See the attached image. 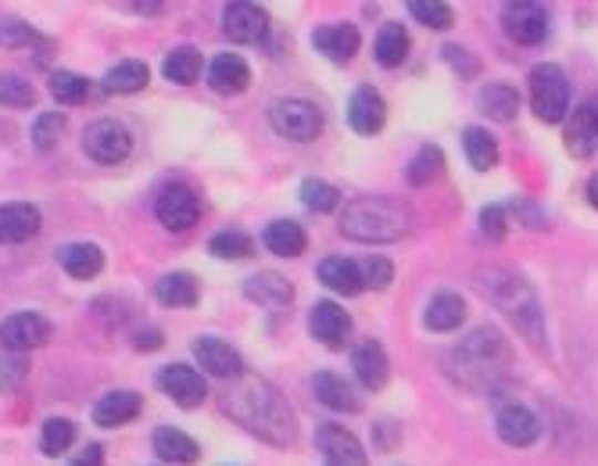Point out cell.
<instances>
[{"label":"cell","instance_id":"26","mask_svg":"<svg viewBox=\"0 0 598 466\" xmlns=\"http://www.w3.org/2000/svg\"><path fill=\"white\" fill-rule=\"evenodd\" d=\"M155 298L165 309H194L197 298H202V283L187 269H173L155 283Z\"/></svg>","mask_w":598,"mask_h":466},{"label":"cell","instance_id":"28","mask_svg":"<svg viewBox=\"0 0 598 466\" xmlns=\"http://www.w3.org/2000/svg\"><path fill=\"white\" fill-rule=\"evenodd\" d=\"M319 280H323L330 291L344 294V298L359 294V291H362L359 259H344V255H327V259L319 262Z\"/></svg>","mask_w":598,"mask_h":466},{"label":"cell","instance_id":"33","mask_svg":"<svg viewBox=\"0 0 598 466\" xmlns=\"http://www.w3.org/2000/svg\"><path fill=\"white\" fill-rule=\"evenodd\" d=\"M155 453L165 459V463H197L202 459V445H197L187 431H179V427H158L155 431Z\"/></svg>","mask_w":598,"mask_h":466},{"label":"cell","instance_id":"35","mask_svg":"<svg viewBox=\"0 0 598 466\" xmlns=\"http://www.w3.org/2000/svg\"><path fill=\"white\" fill-rule=\"evenodd\" d=\"M202 69H205V58L197 48H176L165 54V80L168 83H179V86H190L202 80Z\"/></svg>","mask_w":598,"mask_h":466},{"label":"cell","instance_id":"22","mask_svg":"<svg viewBox=\"0 0 598 466\" xmlns=\"http://www.w3.org/2000/svg\"><path fill=\"white\" fill-rule=\"evenodd\" d=\"M351 370H355V377L370 387V391H380L391 377V363H388V352H383L380 341H359L355 352H351Z\"/></svg>","mask_w":598,"mask_h":466},{"label":"cell","instance_id":"53","mask_svg":"<svg viewBox=\"0 0 598 466\" xmlns=\"http://www.w3.org/2000/svg\"><path fill=\"white\" fill-rule=\"evenodd\" d=\"M588 201L598 208V176H591V184H588Z\"/></svg>","mask_w":598,"mask_h":466},{"label":"cell","instance_id":"18","mask_svg":"<svg viewBox=\"0 0 598 466\" xmlns=\"http://www.w3.org/2000/svg\"><path fill=\"white\" fill-rule=\"evenodd\" d=\"M309 334L327 349H341L351 338V315L337 302H319L309 312Z\"/></svg>","mask_w":598,"mask_h":466},{"label":"cell","instance_id":"34","mask_svg":"<svg viewBox=\"0 0 598 466\" xmlns=\"http://www.w3.org/2000/svg\"><path fill=\"white\" fill-rule=\"evenodd\" d=\"M477 108H481V115L491 118V123H513L516 112H519L516 86H509V83H487L481 90V97H477Z\"/></svg>","mask_w":598,"mask_h":466},{"label":"cell","instance_id":"43","mask_svg":"<svg viewBox=\"0 0 598 466\" xmlns=\"http://www.w3.org/2000/svg\"><path fill=\"white\" fill-rule=\"evenodd\" d=\"M0 104H4V108H33L37 104L33 83L14 76V72H0Z\"/></svg>","mask_w":598,"mask_h":466},{"label":"cell","instance_id":"38","mask_svg":"<svg viewBox=\"0 0 598 466\" xmlns=\"http://www.w3.org/2000/svg\"><path fill=\"white\" fill-rule=\"evenodd\" d=\"M208 251L216 255V259H226V262L251 259V255H255V240L244 230H219L216 237L208 240Z\"/></svg>","mask_w":598,"mask_h":466},{"label":"cell","instance_id":"1","mask_svg":"<svg viewBox=\"0 0 598 466\" xmlns=\"http://www.w3.org/2000/svg\"><path fill=\"white\" fill-rule=\"evenodd\" d=\"M444 377L470 395H498L513 381V349L495 327H477L444 352Z\"/></svg>","mask_w":598,"mask_h":466},{"label":"cell","instance_id":"23","mask_svg":"<svg viewBox=\"0 0 598 466\" xmlns=\"http://www.w3.org/2000/svg\"><path fill=\"white\" fill-rule=\"evenodd\" d=\"M244 294L262 309H287L295 302V283L280 273H255L244 280Z\"/></svg>","mask_w":598,"mask_h":466},{"label":"cell","instance_id":"11","mask_svg":"<svg viewBox=\"0 0 598 466\" xmlns=\"http://www.w3.org/2000/svg\"><path fill=\"white\" fill-rule=\"evenodd\" d=\"M316 448H319V456H323V466H370L359 438L351 431H344L341 424H319Z\"/></svg>","mask_w":598,"mask_h":466},{"label":"cell","instance_id":"44","mask_svg":"<svg viewBox=\"0 0 598 466\" xmlns=\"http://www.w3.org/2000/svg\"><path fill=\"white\" fill-rule=\"evenodd\" d=\"M409 11H412V19L423 22L426 29H448L455 22L452 8L441 4V0H409Z\"/></svg>","mask_w":598,"mask_h":466},{"label":"cell","instance_id":"3","mask_svg":"<svg viewBox=\"0 0 598 466\" xmlns=\"http://www.w3.org/2000/svg\"><path fill=\"white\" fill-rule=\"evenodd\" d=\"M477 283L487 291L491 306H495L505 320L516 327V334L524 338L530 349H545L548 344V327H545V309L538 302V291L530 288V280L516 269L491 266L477 277Z\"/></svg>","mask_w":598,"mask_h":466},{"label":"cell","instance_id":"37","mask_svg":"<svg viewBox=\"0 0 598 466\" xmlns=\"http://www.w3.org/2000/svg\"><path fill=\"white\" fill-rule=\"evenodd\" d=\"M43 43H48V40H43L29 22L0 19V48H4V51H37V48H43Z\"/></svg>","mask_w":598,"mask_h":466},{"label":"cell","instance_id":"7","mask_svg":"<svg viewBox=\"0 0 598 466\" xmlns=\"http://www.w3.org/2000/svg\"><path fill=\"white\" fill-rule=\"evenodd\" d=\"M502 29L505 37L519 48H538L551 29V14L545 4H534V0H516V4L502 8Z\"/></svg>","mask_w":598,"mask_h":466},{"label":"cell","instance_id":"48","mask_svg":"<svg viewBox=\"0 0 598 466\" xmlns=\"http://www.w3.org/2000/svg\"><path fill=\"white\" fill-rule=\"evenodd\" d=\"M481 230H484L487 240H495V245L505 237V208H502V205L481 208Z\"/></svg>","mask_w":598,"mask_h":466},{"label":"cell","instance_id":"51","mask_svg":"<svg viewBox=\"0 0 598 466\" xmlns=\"http://www.w3.org/2000/svg\"><path fill=\"white\" fill-rule=\"evenodd\" d=\"M72 466H104V448L97 442H90L83 453L72 459Z\"/></svg>","mask_w":598,"mask_h":466},{"label":"cell","instance_id":"50","mask_svg":"<svg viewBox=\"0 0 598 466\" xmlns=\"http://www.w3.org/2000/svg\"><path fill=\"white\" fill-rule=\"evenodd\" d=\"M133 344H136V349H144V352L162 349V330H158V327H144V330H136V334H133Z\"/></svg>","mask_w":598,"mask_h":466},{"label":"cell","instance_id":"16","mask_svg":"<svg viewBox=\"0 0 598 466\" xmlns=\"http://www.w3.org/2000/svg\"><path fill=\"white\" fill-rule=\"evenodd\" d=\"M359 43H362V37L351 22H330V25H319L312 33V48L323 58H330L333 65L351 62V58L359 54Z\"/></svg>","mask_w":598,"mask_h":466},{"label":"cell","instance_id":"15","mask_svg":"<svg viewBox=\"0 0 598 466\" xmlns=\"http://www.w3.org/2000/svg\"><path fill=\"white\" fill-rule=\"evenodd\" d=\"M190 349H194V355H197V363H202V370L212 373V377L234 381V377H240V373H244L240 352H237L229 341H223V338H197Z\"/></svg>","mask_w":598,"mask_h":466},{"label":"cell","instance_id":"47","mask_svg":"<svg viewBox=\"0 0 598 466\" xmlns=\"http://www.w3.org/2000/svg\"><path fill=\"white\" fill-rule=\"evenodd\" d=\"M25 373H29V359L25 355H19V352L4 355V359H0V391L11 395V391L25 381Z\"/></svg>","mask_w":598,"mask_h":466},{"label":"cell","instance_id":"2","mask_svg":"<svg viewBox=\"0 0 598 466\" xmlns=\"http://www.w3.org/2000/svg\"><path fill=\"white\" fill-rule=\"evenodd\" d=\"M223 413L269 445H290L298 434V420L287 398L269 381L251 377V373H240V377L226 384Z\"/></svg>","mask_w":598,"mask_h":466},{"label":"cell","instance_id":"20","mask_svg":"<svg viewBox=\"0 0 598 466\" xmlns=\"http://www.w3.org/2000/svg\"><path fill=\"white\" fill-rule=\"evenodd\" d=\"M205 80H208L212 90H216V94L234 97V94H244V90H248L251 69H248V62H244L240 54H216V58H212V65L205 69Z\"/></svg>","mask_w":598,"mask_h":466},{"label":"cell","instance_id":"32","mask_svg":"<svg viewBox=\"0 0 598 466\" xmlns=\"http://www.w3.org/2000/svg\"><path fill=\"white\" fill-rule=\"evenodd\" d=\"M409 48H412V40H409V29L402 22H383L380 33L373 37V58L383 69L402 65L409 58Z\"/></svg>","mask_w":598,"mask_h":466},{"label":"cell","instance_id":"41","mask_svg":"<svg viewBox=\"0 0 598 466\" xmlns=\"http://www.w3.org/2000/svg\"><path fill=\"white\" fill-rule=\"evenodd\" d=\"M444 173V155H441V147H420V155L409 162V184L412 187H426L431 179H437Z\"/></svg>","mask_w":598,"mask_h":466},{"label":"cell","instance_id":"27","mask_svg":"<svg viewBox=\"0 0 598 466\" xmlns=\"http://www.w3.org/2000/svg\"><path fill=\"white\" fill-rule=\"evenodd\" d=\"M423 323H426V330H434V334L458 330L466 323V302L455 291H437L431 298V306H426V312H423Z\"/></svg>","mask_w":598,"mask_h":466},{"label":"cell","instance_id":"17","mask_svg":"<svg viewBox=\"0 0 598 466\" xmlns=\"http://www.w3.org/2000/svg\"><path fill=\"white\" fill-rule=\"evenodd\" d=\"M495 431H498V438L505 445L530 448L534 442H538L542 424H538V416L527 410V405H502L498 416H495Z\"/></svg>","mask_w":598,"mask_h":466},{"label":"cell","instance_id":"29","mask_svg":"<svg viewBox=\"0 0 598 466\" xmlns=\"http://www.w3.org/2000/svg\"><path fill=\"white\" fill-rule=\"evenodd\" d=\"M262 240L272 255H280V259H298V255L309 248V234H305L298 219H272Z\"/></svg>","mask_w":598,"mask_h":466},{"label":"cell","instance_id":"36","mask_svg":"<svg viewBox=\"0 0 598 466\" xmlns=\"http://www.w3.org/2000/svg\"><path fill=\"white\" fill-rule=\"evenodd\" d=\"M463 147H466L470 165H473L477 173H487V169H495V165H498V141L491 137L487 130L470 126V130L463 133Z\"/></svg>","mask_w":598,"mask_h":466},{"label":"cell","instance_id":"14","mask_svg":"<svg viewBox=\"0 0 598 466\" xmlns=\"http://www.w3.org/2000/svg\"><path fill=\"white\" fill-rule=\"evenodd\" d=\"M269 29V14L248 4V0H234V4L223 8V33L234 43H258Z\"/></svg>","mask_w":598,"mask_h":466},{"label":"cell","instance_id":"4","mask_svg":"<svg viewBox=\"0 0 598 466\" xmlns=\"http://www.w3.org/2000/svg\"><path fill=\"white\" fill-rule=\"evenodd\" d=\"M341 234L359 245H394L412 234V208L388 194H362L344 205Z\"/></svg>","mask_w":598,"mask_h":466},{"label":"cell","instance_id":"52","mask_svg":"<svg viewBox=\"0 0 598 466\" xmlns=\"http://www.w3.org/2000/svg\"><path fill=\"white\" fill-rule=\"evenodd\" d=\"M538 213V205H527V201H516V216L519 219H527V222H534V227H548V219L545 216H534Z\"/></svg>","mask_w":598,"mask_h":466},{"label":"cell","instance_id":"21","mask_svg":"<svg viewBox=\"0 0 598 466\" xmlns=\"http://www.w3.org/2000/svg\"><path fill=\"white\" fill-rule=\"evenodd\" d=\"M312 395L319 405H327V410H333V413H359L362 410L359 391L351 387L341 373H330V370H319L312 377Z\"/></svg>","mask_w":598,"mask_h":466},{"label":"cell","instance_id":"5","mask_svg":"<svg viewBox=\"0 0 598 466\" xmlns=\"http://www.w3.org/2000/svg\"><path fill=\"white\" fill-rule=\"evenodd\" d=\"M530 108L542 123L556 126L570 112V80L559 65H534L530 69Z\"/></svg>","mask_w":598,"mask_h":466},{"label":"cell","instance_id":"40","mask_svg":"<svg viewBox=\"0 0 598 466\" xmlns=\"http://www.w3.org/2000/svg\"><path fill=\"white\" fill-rule=\"evenodd\" d=\"M51 94L61 104H83V101H94V83L75 76V72H54V76H51Z\"/></svg>","mask_w":598,"mask_h":466},{"label":"cell","instance_id":"39","mask_svg":"<svg viewBox=\"0 0 598 466\" xmlns=\"http://www.w3.org/2000/svg\"><path fill=\"white\" fill-rule=\"evenodd\" d=\"M72 442H75V424L65 416L48 420L43 431H40V453L43 456H65L72 448Z\"/></svg>","mask_w":598,"mask_h":466},{"label":"cell","instance_id":"12","mask_svg":"<svg viewBox=\"0 0 598 466\" xmlns=\"http://www.w3.org/2000/svg\"><path fill=\"white\" fill-rule=\"evenodd\" d=\"M388 123V104H383L377 86H355V94L348 97V126L359 137H377Z\"/></svg>","mask_w":598,"mask_h":466},{"label":"cell","instance_id":"25","mask_svg":"<svg viewBox=\"0 0 598 466\" xmlns=\"http://www.w3.org/2000/svg\"><path fill=\"white\" fill-rule=\"evenodd\" d=\"M144 410V398L136 391H109L104 398H97L94 405V424L97 427H122L136 420Z\"/></svg>","mask_w":598,"mask_h":466},{"label":"cell","instance_id":"6","mask_svg":"<svg viewBox=\"0 0 598 466\" xmlns=\"http://www.w3.org/2000/svg\"><path fill=\"white\" fill-rule=\"evenodd\" d=\"M269 126L280 133V137L295 144H309L323 133V112L316 108L312 101L301 97H280L269 108Z\"/></svg>","mask_w":598,"mask_h":466},{"label":"cell","instance_id":"31","mask_svg":"<svg viewBox=\"0 0 598 466\" xmlns=\"http://www.w3.org/2000/svg\"><path fill=\"white\" fill-rule=\"evenodd\" d=\"M147 80H151L147 62H141V58H122V62H115L104 72L101 90L104 94H136V90L147 86Z\"/></svg>","mask_w":598,"mask_h":466},{"label":"cell","instance_id":"24","mask_svg":"<svg viewBox=\"0 0 598 466\" xmlns=\"http://www.w3.org/2000/svg\"><path fill=\"white\" fill-rule=\"evenodd\" d=\"M563 141L577 158H591L598 152V104H585V108H577L570 115Z\"/></svg>","mask_w":598,"mask_h":466},{"label":"cell","instance_id":"30","mask_svg":"<svg viewBox=\"0 0 598 466\" xmlns=\"http://www.w3.org/2000/svg\"><path fill=\"white\" fill-rule=\"evenodd\" d=\"M58 262L72 280H94L104 269V251L97 245H86V240L83 245H61Z\"/></svg>","mask_w":598,"mask_h":466},{"label":"cell","instance_id":"42","mask_svg":"<svg viewBox=\"0 0 598 466\" xmlns=\"http://www.w3.org/2000/svg\"><path fill=\"white\" fill-rule=\"evenodd\" d=\"M301 205L312 208V213H333L337 205H341V190H337L333 184H327V179H305L301 184Z\"/></svg>","mask_w":598,"mask_h":466},{"label":"cell","instance_id":"8","mask_svg":"<svg viewBox=\"0 0 598 466\" xmlns=\"http://www.w3.org/2000/svg\"><path fill=\"white\" fill-rule=\"evenodd\" d=\"M83 152L97 165H118L130 158L133 137L118 118H97V123H90L83 133Z\"/></svg>","mask_w":598,"mask_h":466},{"label":"cell","instance_id":"10","mask_svg":"<svg viewBox=\"0 0 598 466\" xmlns=\"http://www.w3.org/2000/svg\"><path fill=\"white\" fill-rule=\"evenodd\" d=\"M51 341V320L43 312H11L0 323V344L8 352H33Z\"/></svg>","mask_w":598,"mask_h":466},{"label":"cell","instance_id":"46","mask_svg":"<svg viewBox=\"0 0 598 466\" xmlns=\"http://www.w3.org/2000/svg\"><path fill=\"white\" fill-rule=\"evenodd\" d=\"M359 269H362V288L380 291V288H388V283L394 280V266H391V259H383V255H373V259H362Z\"/></svg>","mask_w":598,"mask_h":466},{"label":"cell","instance_id":"49","mask_svg":"<svg viewBox=\"0 0 598 466\" xmlns=\"http://www.w3.org/2000/svg\"><path fill=\"white\" fill-rule=\"evenodd\" d=\"M444 62L455 65V72H463V76H477V69H481L477 58H473L470 51H463V48H455V43L444 48Z\"/></svg>","mask_w":598,"mask_h":466},{"label":"cell","instance_id":"45","mask_svg":"<svg viewBox=\"0 0 598 466\" xmlns=\"http://www.w3.org/2000/svg\"><path fill=\"white\" fill-rule=\"evenodd\" d=\"M61 137H65V115L43 112V115L37 118V126H33V144H37V152H54Z\"/></svg>","mask_w":598,"mask_h":466},{"label":"cell","instance_id":"19","mask_svg":"<svg viewBox=\"0 0 598 466\" xmlns=\"http://www.w3.org/2000/svg\"><path fill=\"white\" fill-rule=\"evenodd\" d=\"M40 227H43V216L37 205L29 201L0 205V245H22V240L37 237Z\"/></svg>","mask_w":598,"mask_h":466},{"label":"cell","instance_id":"9","mask_svg":"<svg viewBox=\"0 0 598 466\" xmlns=\"http://www.w3.org/2000/svg\"><path fill=\"white\" fill-rule=\"evenodd\" d=\"M155 216L165 230L187 234L197 227V219H202V201H197V194L187 184H168L155 201Z\"/></svg>","mask_w":598,"mask_h":466},{"label":"cell","instance_id":"13","mask_svg":"<svg viewBox=\"0 0 598 466\" xmlns=\"http://www.w3.org/2000/svg\"><path fill=\"white\" fill-rule=\"evenodd\" d=\"M158 387L165 391L168 398H173L176 405H183V410H197V405L205 402L208 387L202 381V373H197L194 366H183V363H168L162 366L158 373Z\"/></svg>","mask_w":598,"mask_h":466}]
</instances>
